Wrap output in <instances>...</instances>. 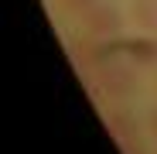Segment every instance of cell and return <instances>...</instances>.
Here are the masks:
<instances>
[{"instance_id":"obj_7","label":"cell","mask_w":157,"mask_h":154,"mask_svg":"<svg viewBox=\"0 0 157 154\" xmlns=\"http://www.w3.org/2000/svg\"><path fill=\"white\" fill-rule=\"evenodd\" d=\"M150 134H154V137H157V106H154V110H150Z\"/></svg>"},{"instance_id":"obj_6","label":"cell","mask_w":157,"mask_h":154,"mask_svg":"<svg viewBox=\"0 0 157 154\" xmlns=\"http://www.w3.org/2000/svg\"><path fill=\"white\" fill-rule=\"evenodd\" d=\"M62 7H65L68 14H89V10L96 7V0H62Z\"/></svg>"},{"instance_id":"obj_1","label":"cell","mask_w":157,"mask_h":154,"mask_svg":"<svg viewBox=\"0 0 157 154\" xmlns=\"http://www.w3.org/2000/svg\"><path fill=\"white\" fill-rule=\"evenodd\" d=\"M96 86H99V93H106L113 99H123V96H133L137 93L140 75H137L133 65H126V62H106V65H99Z\"/></svg>"},{"instance_id":"obj_2","label":"cell","mask_w":157,"mask_h":154,"mask_svg":"<svg viewBox=\"0 0 157 154\" xmlns=\"http://www.w3.org/2000/svg\"><path fill=\"white\" fill-rule=\"evenodd\" d=\"M86 17V34L89 38H99V41H106V38H116L120 28H123V17L113 4H96Z\"/></svg>"},{"instance_id":"obj_4","label":"cell","mask_w":157,"mask_h":154,"mask_svg":"<svg viewBox=\"0 0 157 154\" xmlns=\"http://www.w3.org/2000/svg\"><path fill=\"white\" fill-rule=\"evenodd\" d=\"M120 51L130 55L140 65H157V38H130V41H120Z\"/></svg>"},{"instance_id":"obj_3","label":"cell","mask_w":157,"mask_h":154,"mask_svg":"<svg viewBox=\"0 0 157 154\" xmlns=\"http://www.w3.org/2000/svg\"><path fill=\"white\" fill-rule=\"evenodd\" d=\"M106 127L113 130V137L123 140V144H133V137H137V116L130 113L126 106H113L106 113Z\"/></svg>"},{"instance_id":"obj_5","label":"cell","mask_w":157,"mask_h":154,"mask_svg":"<svg viewBox=\"0 0 157 154\" xmlns=\"http://www.w3.org/2000/svg\"><path fill=\"white\" fill-rule=\"evenodd\" d=\"M133 24L147 34H157V0H133Z\"/></svg>"}]
</instances>
